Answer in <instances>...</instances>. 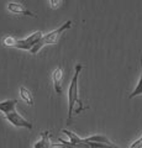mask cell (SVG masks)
I'll list each match as a JSON object with an SVG mask.
<instances>
[{
  "label": "cell",
  "instance_id": "obj_8",
  "mask_svg": "<svg viewBox=\"0 0 142 148\" xmlns=\"http://www.w3.org/2000/svg\"><path fill=\"white\" fill-rule=\"evenodd\" d=\"M52 142H51V133L48 131H45L41 133V138L36 141L34 148H51Z\"/></svg>",
  "mask_w": 142,
  "mask_h": 148
},
{
  "label": "cell",
  "instance_id": "obj_5",
  "mask_svg": "<svg viewBox=\"0 0 142 148\" xmlns=\"http://www.w3.org/2000/svg\"><path fill=\"white\" fill-rule=\"evenodd\" d=\"M42 38V32L41 31H36L34 32L31 36H29L27 38L24 40H16V43L14 47L15 48H20V49H26V51H31L36 45L40 42V40Z\"/></svg>",
  "mask_w": 142,
  "mask_h": 148
},
{
  "label": "cell",
  "instance_id": "obj_14",
  "mask_svg": "<svg viewBox=\"0 0 142 148\" xmlns=\"http://www.w3.org/2000/svg\"><path fill=\"white\" fill-rule=\"evenodd\" d=\"M129 148H142V136L140 138H137L134 143H131V146Z\"/></svg>",
  "mask_w": 142,
  "mask_h": 148
},
{
  "label": "cell",
  "instance_id": "obj_1",
  "mask_svg": "<svg viewBox=\"0 0 142 148\" xmlns=\"http://www.w3.org/2000/svg\"><path fill=\"white\" fill-rule=\"evenodd\" d=\"M83 69L82 64H75V73L72 78L69 89H68V119L67 123H71L74 115L79 114L80 111L85 110L86 108L83 105L82 100L79 99V89H78V79H79L80 71Z\"/></svg>",
  "mask_w": 142,
  "mask_h": 148
},
{
  "label": "cell",
  "instance_id": "obj_9",
  "mask_svg": "<svg viewBox=\"0 0 142 148\" xmlns=\"http://www.w3.org/2000/svg\"><path fill=\"white\" fill-rule=\"evenodd\" d=\"M83 141L85 143L86 142H94V143H106V145H113V142L104 135H93V136H89L86 138H83Z\"/></svg>",
  "mask_w": 142,
  "mask_h": 148
},
{
  "label": "cell",
  "instance_id": "obj_10",
  "mask_svg": "<svg viewBox=\"0 0 142 148\" xmlns=\"http://www.w3.org/2000/svg\"><path fill=\"white\" fill-rule=\"evenodd\" d=\"M19 91H20L21 99L24 100L27 105L34 106V96H32V94H31V91L27 89L26 86H20V90Z\"/></svg>",
  "mask_w": 142,
  "mask_h": 148
},
{
  "label": "cell",
  "instance_id": "obj_4",
  "mask_svg": "<svg viewBox=\"0 0 142 148\" xmlns=\"http://www.w3.org/2000/svg\"><path fill=\"white\" fill-rule=\"evenodd\" d=\"M63 133L69 137V142H67L62 138H59V143H52L51 148H93L91 146H89L88 143H85L83 141V138H80L79 136H77L75 133H73L72 131H68V130H62Z\"/></svg>",
  "mask_w": 142,
  "mask_h": 148
},
{
  "label": "cell",
  "instance_id": "obj_2",
  "mask_svg": "<svg viewBox=\"0 0 142 148\" xmlns=\"http://www.w3.org/2000/svg\"><path fill=\"white\" fill-rule=\"evenodd\" d=\"M16 104L17 101L15 99H9L0 103V111L4 112L5 119L10 123H12L15 127H24L27 130H32V123L25 120L21 115L16 111Z\"/></svg>",
  "mask_w": 142,
  "mask_h": 148
},
{
  "label": "cell",
  "instance_id": "obj_12",
  "mask_svg": "<svg viewBox=\"0 0 142 148\" xmlns=\"http://www.w3.org/2000/svg\"><path fill=\"white\" fill-rule=\"evenodd\" d=\"M3 43H4V46H6V47H14L16 43V40L14 38V37L8 36V37H4L3 38Z\"/></svg>",
  "mask_w": 142,
  "mask_h": 148
},
{
  "label": "cell",
  "instance_id": "obj_6",
  "mask_svg": "<svg viewBox=\"0 0 142 148\" xmlns=\"http://www.w3.org/2000/svg\"><path fill=\"white\" fill-rule=\"evenodd\" d=\"M52 80L54 85V90L57 94H62V84H63V69L62 67H57L52 73Z\"/></svg>",
  "mask_w": 142,
  "mask_h": 148
},
{
  "label": "cell",
  "instance_id": "obj_11",
  "mask_svg": "<svg viewBox=\"0 0 142 148\" xmlns=\"http://www.w3.org/2000/svg\"><path fill=\"white\" fill-rule=\"evenodd\" d=\"M140 62H141V77H140V80H139V83H137L136 88L132 90V92L129 95V99H134V98H136V96L142 95V57L140 59Z\"/></svg>",
  "mask_w": 142,
  "mask_h": 148
},
{
  "label": "cell",
  "instance_id": "obj_13",
  "mask_svg": "<svg viewBox=\"0 0 142 148\" xmlns=\"http://www.w3.org/2000/svg\"><path fill=\"white\" fill-rule=\"evenodd\" d=\"M49 5L52 9H58L62 5V0H49Z\"/></svg>",
  "mask_w": 142,
  "mask_h": 148
},
{
  "label": "cell",
  "instance_id": "obj_3",
  "mask_svg": "<svg viewBox=\"0 0 142 148\" xmlns=\"http://www.w3.org/2000/svg\"><path fill=\"white\" fill-rule=\"evenodd\" d=\"M71 25H72V21H69L68 20L67 22H64L62 26H59L58 29H56V30H53L52 32H49V34H47V35H45V36H42V38L40 40V42L35 46V47L30 51L32 54H36L38 52V51L43 47V46H46V45H56L57 42H58V40H59V37H61V35L66 30H68V29H71Z\"/></svg>",
  "mask_w": 142,
  "mask_h": 148
},
{
  "label": "cell",
  "instance_id": "obj_7",
  "mask_svg": "<svg viewBox=\"0 0 142 148\" xmlns=\"http://www.w3.org/2000/svg\"><path fill=\"white\" fill-rule=\"evenodd\" d=\"M8 10L10 12H12V14H19V15H27V16H31V17H36L35 14H32L29 10H26L21 4H16V3L8 4Z\"/></svg>",
  "mask_w": 142,
  "mask_h": 148
}]
</instances>
